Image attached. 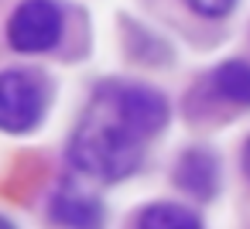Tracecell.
<instances>
[{"label": "cell", "mask_w": 250, "mask_h": 229, "mask_svg": "<svg viewBox=\"0 0 250 229\" xmlns=\"http://www.w3.org/2000/svg\"><path fill=\"white\" fill-rule=\"evenodd\" d=\"M168 99L147 86H106L89 103L72 134L69 157L100 181H120L137 171L144 144L168 123Z\"/></svg>", "instance_id": "6da1fadb"}, {"label": "cell", "mask_w": 250, "mask_h": 229, "mask_svg": "<svg viewBox=\"0 0 250 229\" xmlns=\"http://www.w3.org/2000/svg\"><path fill=\"white\" fill-rule=\"evenodd\" d=\"M48 110V86L24 69L0 72V130L28 134L42 123Z\"/></svg>", "instance_id": "7a4b0ae2"}, {"label": "cell", "mask_w": 250, "mask_h": 229, "mask_svg": "<svg viewBox=\"0 0 250 229\" xmlns=\"http://www.w3.org/2000/svg\"><path fill=\"white\" fill-rule=\"evenodd\" d=\"M62 28H65V18H62V7L55 0H24V4L11 14L7 41H11L14 52L42 55V52L59 45Z\"/></svg>", "instance_id": "3957f363"}, {"label": "cell", "mask_w": 250, "mask_h": 229, "mask_svg": "<svg viewBox=\"0 0 250 229\" xmlns=\"http://www.w3.org/2000/svg\"><path fill=\"white\" fill-rule=\"evenodd\" d=\"M175 181L188 191V195H199V198H212L216 188H219V161L212 151L206 147H192L178 157V168H175Z\"/></svg>", "instance_id": "277c9868"}, {"label": "cell", "mask_w": 250, "mask_h": 229, "mask_svg": "<svg viewBox=\"0 0 250 229\" xmlns=\"http://www.w3.org/2000/svg\"><path fill=\"white\" fill-rule=\"evenodd\" d=\"M52 219L65 229H100L103 226V205L76 188H62L52 198Z\"/></svg>", "instance_id": "5b68a950"}, {"label": "cell", "mask_w": 250, "mask_h": 229, "mask_svg": "<svg viewBox=\"0 0 250 229\" xmlns=\"http://www.w3.org/2000/svg\"><path fill=\"white\" fill-rule=\"evenodd\" d=\"M209 82L219 99H226L233 106H250V62H240V58L223 62L212 69Z\"/></svg>", "instance_id": "8992f818"}, {"label": "cell", "mask_w": 250, "mask_h": 229, "mask_svg": "<svg viewBox=\"0 0 250 229\" xmlns=\"http://www.w3.org/2000/svg\"><path fill=\"white\" fill-rule=\"evenodd\" d=\"M141 229H202L199 215L175 202H154L141 212Z\"/></svg>", "instance_id": "52a82bcc"}, {"label": "cell", "mask_w": 250, "mask_h": 229, "mask_svg": "<svg viewBox=\"0 0 250 229\" xmlns=\"http://www.w3.org/2000/svg\"><path fill=\"white\" fill-rule=\"evenodd\" d=\"M185 4H188L195 14H202V18H226V14L233 11L236 0H185Z\"/></svg>", "instance_id": "ba28073f"}, {"label": "cell", "mask_w": 250, "mask_h": 229, "mask_svg": "<svg viewBox=\"0 0 250 229\" xmlns=\"http://www.w3.org/2000/svg\"><path fill=\"white\" fill-rule=\"evenodd\" d=\"M243 171H247V178H250V137H247V144H243Z\"/></svg>", "instance_id": "9c48e42d"}, {"label": "cell", "mask_w": 250, "mask_h": 229, "mask_svg": "<svg viewBox=\"0 0 250 229\" xmlns=\"http://www.w3.org/2000/svg\"><path fill=\"white\" fill-rule=\"evenodd\" d=\"M0 229H14V222H7L4 215H0Z\"/></svg>", "instance_id": "30bf717a"}]
</instances>
